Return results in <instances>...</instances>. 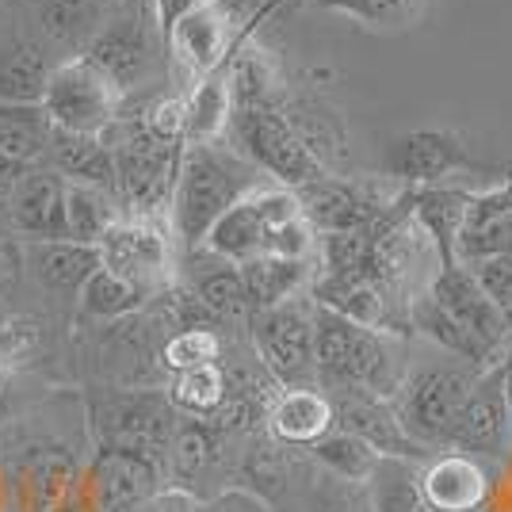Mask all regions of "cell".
I'll return each instance as SVG.
<instances>
[{"label": "cell", "instance_id": "cell-11", "mask_svg": "<svg viewBox=\"0 0 512 512\" xmlns=\"http://www.w3.org/2000/svg\"><path fill=\"white\" fill-rule=\"evenodd\" d=\"M291 218H302L299 195L291 188H279V184H260L256 192L237 199L234 207L214 222L199 249L222 256L230 264H245V260L264 256L268 234L279 230L283 222H291Z\"/></svg>", "mask_w": 512, "mask_h": 512}, {"label": "cell", "instance_id": "cell-32", "mask_svg": "<svg viewBox=\"0 0 512 512\" xmlns=\"http://www.w3.org/2000/svg\"><path fill=\"white\" fill-rule=\"evenodd\" d=\"M46 77H50V65L39 46H12L0 58V104H43Z\"/></svg>", "mask_w": 512, "mask_h": 512}, {"label": "cell", "instance_id": "cell-3", "mask_svg": "<svg viewBox=\"0 0 512 512\" xmlns=\"http://www.w3.org/2000/svg\"><path fill=\"white\" fill-rule=\"evenodd\" d=\"M111 157H115V195L127 203L123 214H150L161 218L169 207L172 184H176V165L184 146H169L153 138L134 115L119 111V119L104 130Z\"/></svg>", "mask_w": 512, "mask_h": 512}, {"label": "cell", "instance_id": "cell-30", "mask_svg": "<svg viewBox=\"0 0 512 512\" xmlns=\"http://www.w3.org/2000/svg\"><path fill=\"white\" fill-rule=\"evenodd\" d=\"M367 493H371L375 512H432L421 493V470L413 459L379 455V463L367 478Z\"/></svg>", "mask_w": 512, "mask_h": 512}, {"label": "cell", "instance_id": "cell-28", "mask_svg": "<svg viewBox=\"0 0 512 512\" xmlns=\"http://www.w3.org/2000/svg\"><path fill=\"white\" fill-rule=\"evenodd\" d=\"M123 218V207L111 192L69 184L65 180V241L77 245H100V237Z\"/></svg>", "mask_w": 512, "mask_h": 512}, {"label": "cell", "instance_id": "cell-31", "mask_svg": "<svg viewBox=\"0 0 512 512\" xmlns=\"http://www.w3.org/2000/svg\"><path fill=\"white\" fill-rule=\"evenodd\" d=\"M50 119H46L43 104H0V153L20 161V165H35L46 157L50 146Z\"/></svg>", "mask_w": 512, "mask_h": 512}, {"label": "cell", "instance_id": "cell-34", "mask_svg": "<svg viewBox=\"0 0 512 512\" xmlns=\"http://www.w3.org/2000/svg\"><path fill=\"white\" fill-rule=\"evenodd\" d=\"M146 302H150L146 291H138L134 283H127V279L115 276V272H107V268H96V272L88 276L85 287H81V306H85V314L104 318V321L130 318V314H138Z\"/></svg>", "mask_w": 512, "mask_h": 512}, {"label": "cell", "instance_id": "cell-36", "mask_svg": "<svg viewBox=\"0 0 512 512\" xmlns=\"http://www.w3.org/2000/svg\"><path fill=\"white\" fill-rule=\"evenodd\" d=\"M222 360V337L214 329H180L172 333L165 348H161V367L176 375V371H188V367H203V363Z\"/></svg>", "mask_w": 512, "mask_h": 512}, {"label": "cell", "instance_id": "cell-8", "mask_svg": "<svg viewBox=\"0 0 512 512\" xmlns=\"http://www.w3.org/2000/svg\"><path fill=\"white\" fill-rule=\"evenodd\" d=\"M127 104V96L107 81L104 73L88 58H69L54 65L43 88V111L54 130L69 134H104L119 111Z\"/></svg>", "mask_w": 512, "mask_h": 512}, {"label": "cell", "instance_id": "cell-39", "mask_svg": "<svg viewBox=\"0 0 512 512\" xmlns=\"http://www.w3.org/2000/svg\"><path fill=\"white\" fill-rule=\"evenodd\" d=\"M153 138L169 142V146H184V96H153L138 111H130Z\"/></svg>", "mask_w": 512, "mask_h": 512}, {"label": "cell", "instance_id": "cell-17", "mask_svg": "<svg viewBox=\"0 0 512 512\" xmlns=\"http://www.w3.org/2000/svg\"><path fill=\"white\" fill-rule=\"evenodd\" d=\"M333 402V421L341 432L360 436L367 448L375 455H390V459H428L432 451H425L421 444L409 440V432L402 428L394 402L375 398V394H363V390H337L329 394Z\"/></svg>", "mask_w": 512, "mask_h": 512}, {"label": "cell", "instance_id": "cell-2", "mask_svg": "<svg viewBox=\"0 0 512 512\" xmlns=\"http://www.w3.org/2000/svg\"><path fill=\"white\" fill-rule=\"evenodd\" d=\"M314 363H318V386L325 394L363 390L390 402L406 383V367L386 333L367 329L318 302H314Z\"/></svg>", "mask_w": 512, "mask_h": 512}, {"label": "cell", "instance_id": "cell-16", "mask_svg": "<svg viewBox=\"0 0 512 512\" xmlns=\"http://www.w3.org/2000/svg\"><path fill=\"white\" fill-rule=\"evenodd\" d=\"M234 0H214L207 8L192 12L188 20H180L169 31V50L172 58L180 62V69L192 77V81H203L218 69H226V54L234 46Z\"/></svg>", "mask_w": 512, "mask_h": 512}, {"label": "cell", "instance_id": "cell-24", "mask_svg": "<svg viewBox=\"0 0 512 512\" xmlns=\"http://www.w3.org/2000/svg\"><path fill=\"white\" fill-rule=\"evenodd\" d=\"M188 260H192L188 291L195 299L203 302L218 321H249L253 306H249L245 283H241V268L222 260V256H211L207 249H192Z\"/></svg>", "mask_w": 512, "mask_h": 512}, {"label": "cell", "instance_id": "cell-43", "mask_svg": "<svg viewBox=\"0 0 512 512\" xmlns=\"http://www.w3.org/2000/svg\"><path fill=\"white\" fill-rule=\"evenodd\" d=\"M31 169V165H20V161H12V157H4L0 153V214L8 211V199L16 192V184H20V176Z\"/></svg>", "mask_w": 512, "mask_h": 512}, {"label": "cell", "instance_id": "cell-4", "mask_svg": "<svg viewBox=\"0 0 512 512\" xmlns=\"http://www.w3.org/2000/svg\"><path fill=\"white\" fill-rule=\"evenodd\" d=\"M230 127L237 138L234 150L279 188L299 192L329 172L306 150V142L295 134V127L287 123V115L279 107H234Z\"/></svg>", "mask_w": 512, "mask_h": 512}, {"label": "cell", "instance_id": "cell-27", "mask_svg": "<svg viewBox=\"0 0 512 512\" xmlns=\"http://www.w3.org/2000/svg\"><path fill=\"white\" fill-rule=\"evenodd\" d=\"M234 119V96L226 85V73L218 69L211 77L195 81L184 96V146L195 142H218Z\"/></svg>", "mask_w": 512, "mask_h": 512}, {"label": "cell", "instance_id": "cell-23", "mask_svg": "<svg viewBox=\"0 0 512 512\" xmlns=\"http://www.w3.org/2000/svg\"><path fill=\"white\" fill-rule=\"evenodd\" d=\"M46 157H50V169L58 172L62 180H69V184H88V188L115 195V157H111V146H107L104 134L54 130Z\"/></svg>", "mask_w": 512, "mask_h": 512}, {"label": "cell", "instance_id": "cell-7", "mask_svg": "<svg viewBox=\"0 0 512 512\" xmlns=\"http://www.w3.org/2000/svg\"><path fill=\"white\" fill-rule=\"evenodd\" d=\"M474 379H478V371L455 367V363L421 367V371L406 375L402 390L390 402H394V413H398L402 428L409 432V440L421 444L425 451L448 448L451 428H455L459 413L467 406Z\"/></svg>", "mask_w": 512, "mask_h": 512}, {"label": "cell", "instance_id": "cell-42", "mask_svg": "<svg viewBox=\"0 0 512 512\" xmlns=\"http://www.w3.org/2000/svg\"><path fill=\"white\" fill-rule=\"evenodd\" d=\"M134 512H195V493L165 486V490L153 493L150 501H142Z\"/></svg>", "mask_w": 512, "mask_h": 512}, {"label": "cell", "instance_id": "cell-41", "mask_svg": "<svg viewBox=\"0 0 512 512\" xmlns=\"http://www.w3.org/2000/svg\"><path fill=\"white\" fill-rule=\"evenodd\" d=\"M207 4H214V0H153V23H157L161 39H169V31L176 23L188 20L192 12L207 8Z\"/></svg>", "mask_w": 512, "mask_h": 512}, {"label": "cell", "instance_id": "cell-35", "mask_svg": "<svg viewBox=\"0 0 512 512\" xmlns=\"http://www.w3.org/2000/svg\"><path fill=\"white\" fill-rule=\"evenodd\" d=\"M318 8L363 23L367 31H402V27H413L425 0H318Z\"/></svg>", "mask_w": 512, "mask_h": 512}, {"label": "cell", "instance_id": "cell-25", "mask_svg": "<svg viewBox=\"0 0 512 512\" xmlns=\"http://www.w3.org/2000/svg\"><path fill=\"white\" fill-rule=\"evenodd\" d=\"M241 283L253 310H268L287 299H299L302 291L314 283V260H279V256H256L237 264Z\"/></svg>", "mask_w": 512, "mask_h": 512}, {"label": "cell", "instance_id": "cell-6", "mask_svg": "<svg viewBox=\"0 0 512 512\" xmlns=\"http://www.w3.org/2000/svg\"><path fill=\"white\" fill-rule=\"evenodd\" d=\"M253 348L268 379L283 390L318 386V363H314V299H287L268 310L249 314Z\"/></svg>", "mask_w": 512, "mask_h": 512}, {"label": "cell", "instance_id": "cell-18", "mask_svg": "<svg viewBox=\"0 0 512 512\" xmlns=\"http://www.w3.org/2000/svg\"><path fill=\"white\" fill-rule=\"evenodd\" d=\"M12 234L23 241H62L65 237V180L54 169H31L20 176L16 192L8 199Z\"/></svg>", "mask_w": 512, "mask_h": 512}, {"label": "cell", "instance_id": "cell-22", "mask_svg": "<svg viewBox=\"0 0 512 512\" xmlns=\"http://www.w3.org/2000/svg\"><path fill=\"white\" fill-rule=\"evenodd\" d=\"M470 199H474V192H467V188H448V184L409 188L406 192L409 214L417 218V226H421L428 234V241L436 245L440 268L459 264V260H455V241H459V230H463Z\"/></svg>", "mask_w": 512, "mask_h": 512}, {"label": "cell", "instance_id": "cell-44", "mask_svg": "<svg viewBox=\"0 0 512 512\" xmlns=\"http://www.w3.org/2000/svg\"><path fill=\"white\" fill-rule=\"evenodd\" d=\"M16 268V245H12V237L0 234V276H8Z\"/></svg>", "mask_w": 512, "mask_h": 512}, {"label": "cell", "instance_id": "cell-33", "mask_svg": "<svg viewBox=\"0 0 512 512\" xmlns=\"http://www.w3.org/2000/svg\"><path fill=\"white\" fill-rule=\"evenodd\" d=\"M310 455H314V463H318L325 474H333V478H341V482H363V486H367L371 470L379 463V455L367 448L360 436L341 432V428H333L329 436H321L318 444L310 448Z\"/></svg>", "mask_w": 512, "mask_h": 512}, {"label": "cell", "instance_id": "cell-9", "mask_svg": "<svg viewBox=\"0 0 512 512\" xmlns=\"http://www.w3.org/2000/svg\"><path fill=\"white\" fill-rule=\"evenodd\" d=\"M100 268L123 276L150 299L165 295L172 287V234L161 218L150 214H123L104 237H100Z\"/></svg>", "mask_w": 512, "mask_h": 512}, {"label": "cell", "instance_id": "cell-40", "mask_svg": "<svg viewBox=\"0 0 512 512\" xmlns=\"http://www.w3.org/2000/svg\"><path fill=\"white\" fill-rule=\"evenodd\" d=\"M43 4V16H46V27L54 31V35H77L88 20V0H39Z\"/></svg>", "mask_w": 512, "mask_h": 512}, {"label": "cell", "instance_id": "cell-15", "mask_svg": "<svg viewBox=\"0 0 512 512\" xmlns=\"http://www.w3.org/2000/svg\"><path fill=\"white\" fill-rule=\"evenodd\" d=\"M425 295L436 302L467 337H474V341L482 344L490 356H497V352L505 348L509 329H505L501 314L493 310V302L486 299V291L478 287V279L470 276L467 264H448V268H440V272L432 276V283H428Z\"/></svg>", "mask_w": 512, "mask_h": 512}, {"label": "cell", "instance_id": "cell-26", "mask_svg": "<svg viewBox=\"0 0 512 512\" xmlns=\"http://www.w3.org/2000/svg\"><path fill=\"white\" fill-rule=\"evenodd\" d=\"M27 260L35 276L43 279L50 291H77L88 283V276L100 268V249L96 245H77V241H35L27 245Z\"/></svg>", "mask_w": 512, "mask_h": 512}, {"label": "cell", "instance_id": "cell-21", "mask_svg": "<svg viewBox=\"0 0 512 512\" xmlns=\"http://www.w3.org/2000/svg\"><path fill=\"white\" fill-rule=\"evenodd\" d=\"M81 58H88V62L96 65L123 96H127L134 85H142L153 69L150 39H146V31H142L138 23H130V20L104 27V31L92 39L88 54H81Z\"/></svg>", "mask_w": 512, "mask_h": 512}, {"label": "cell", "instance_id": "cell-29", "mask_svg": "<svg viewBox=\"0 0 512 512\" xmlns=\"http://www.w3.org/2000/svg\"><path fill=\"white\" fill-rule=\"evenodd\" d=\"M165 394H169L172 409L180 417H211L230 398V375H226L222 360L203 363V367H188V371L169 375Z\"/></svg>", "mask_w": 512, "mask_h": 512}, {"label": "cell", "instance_id": "cell-5", "mask_svg": "<svg viewBox=\"0 0 512 512\" xmlns=\"http://www.w3.org/2000/svg\"><path fill=\"white\" fill-rule=\"evenodd\" d=\"M180 413L172 409L165 390H111L92 406V432L100 448L146 455L165 470L172 432Z\"/></svg>", "mask_w": 512, "mask_h": 512}, {"label": "cell", "instance_id": "cell-38", "mask_svg": "<svg viewBox=\"0 0 512 512\" xmlns=\"http://www.w3.org/2000/svg\"><path fill=\"white\" fill-rule=\"evenodd\" d=\"M467 268L470 276L478 279V287L486 291V299L493 302V310L501 314L505 329L512 333V256H482Z\"/></svg>", "mask_w": 512, "mask_h": 512}, {"label": "cell", "instance_id": "cell-12", "mask_svg": "<svg viewBox=\"0 0 512 512\" xmlns=\"http://www.w3.org/2000/svg\"><path fill=\"white\" fill-rule=\"evenodd\" d=\"M161 482H165L161 463H153L146 455H130V451L100 448L81 486L96 512H134L157 490H165Z\"/></svg>", "mask_w": 512, "mask_h": 512}, {"label": "cell", "instance_id": "cell-14", "mask_svg": "<svg viewBox=\"0 0 512 512\" xmlns=\"http://www.w3.org/2000/svg\"><path fill=\"white\" fill-rule=\"evenodd\" d=\"M512 444V417L505 406V390H501V367L482 371L474 386H470V398L459 421L451 428V451H463V455H486V459H501Z\"/></svg>", "mask_w": 512, "mask_h": 512}, {"label": "cell", "instance_id": "cell-45", "mask_svg": "<svg viewBox=\"0 0 512 512\" xmlns=\"http://www.w3.org/2000/svg\"><path fill=\"white\" fill-rule=\"evenodd\" d=\"M501 390H505V406H509V417H512V352L509 360L501 363Z\"/></svg>", "mask_w": 512, "mask_h": 512}, {"label": "cell", "instance_id": "cell-19", "mask_svg": "<svg viewBox=\"0 0 512 512\" xmlns=\"http://www.w3.org/2000/svg\"><path fill=\"white\" fill-rule=\"evenodd\" d=\"M421 493L432 512H482L490 501V474L474 455L451 451L428 459L421 470Z\"/></svg>", "mask_w": 512, "mask_h": 512}, {"label": "cell", "instance_id": "cell-20", "mask_svg": "<svg viewBox=\"0 0 512 512\" xmlns=\"http://www.w3.org/2000/svg\"><path fill=\"white\" fill-rule=\"evenodd\" d=\"M268 436L283 448H314L321 436H329L333 421V402L321 386H302V390H279L264 409Z\"/></svg>", "mask_w": 512, "mask_h": 512}, {"label": "cell", "instance_id": "cell-37", "mask_svg": "<svg viewBox=\"0 0 512 512\" xmlns=\"http://www.w3.org/2000/svg\"><path fill=\"white\" fill-rule=\"evenodd\" d=\"M306 512H375L371 493L363 482H341L333 474L318 470L314 486L306 493Z\"/></svg>", "mask_w": 512, "mask_h": 512}, {"label": "cell", "instance_id": "cell-10", "mask_svg": "<svg viewBox=\"0 0 512 512\" xmlns=\"http://www.w3.org/2000/svg\"><path fill=\"white\" fill-rule=\"evenodd\" d=\"M302 218L310 222L314 234H356L375 230L402 195L386 192L383 180H348L325 172L321 180L299 188Z\"/></svg>", "mask_w": 512, "mask_h": 512}, {"label": "cell", "instance_id": "cell-13", "mask_svg": "<svg viewBox=\"0 0 512 512\" xmlns=\"http://www.w3.org/2000/svg\"><path fill=\"white\" fill-rule=\"evenodd\" d=\"M467 146L459 134L451 130H413L402 134L386 146L383 169L390 180L409 184V188H432V184H444L455 172L470 169Z\"/></svg>", "mask_w": 512, "mask_h": 512}, {"label": "cell", "instance_id": "cell-1", "mask_svg": "<svg viewBox=\"0 0 512 512\" xmlns=\"http://www.w3.org/2000/svg\"><path fill=\"white\" fill-rule=\"evenodd\" d=\"M260 184H264L260 169L249 165L234 146H222V142L184 146L169 199L172 237L184 245V253L199 249L214 222Z\"/></svg>", "mask_w": 512, "mask_h": 512}]
</instances>
